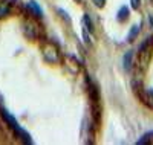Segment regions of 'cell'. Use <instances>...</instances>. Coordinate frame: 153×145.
<instances>
[{
	"mask_svg": "<svg viewBox=\"0 0 153 145\" xmlns=\"http://www.w3.org/2000/svg\"><path fill=\"white\" fill-rule=\"evenodd\" d=\"M150 57H152V40L149 38L138 50V55H136V60H135L138 70H146V67L150 63Z\"/></svg>",
	"mask_w": 153,
	"mask_h": 145,
	"instance_id": "cell-1",
	"label": "cell"
},
{
	"mask_svg": "<svg viewBox=\"0 0 153 145\" xmlns=\"http://www.w3.org/2000/svg\"><path fill=\"white\" fill-rule=\"evenodd\" d=\"M43 55H45V58H46L48 61H51V63H57V61H58V52H57V49L51 44V43L43 47Z\"/></svg>",
	"mask_w": 153,
	"mask_h": 145,
	"instance_id": "cell-2",
	"label": "cell"
},
{
	"mask_svg": "<svg viewBox=\"0 0 153 145\" xmlns=\"http://www.w3.org/2000/svg\"><path fill=\"white\" fill-rule=\"evenodd\" d=\"M143 99L147 102V105H150V107L153 109V90H147L143 95Z\"/></svg>",
	"mask_w": 153,
	"mask_h": 145,
	"instance_id": "cell-3",
	"label": "cell"
},
{
	"mask_svg": "<svg viewBox=\"0 0 153 145\" xmlns=\"http://www.w3.org/2000/svg\"><path fill=\"white\" fill-rule=\"evenodd\" d=\"M127 17H129V9H127L126 6H123V8L120 9V12H118V20H120V21H124Z\"/></svg>",
	"mask_w": 153,
	"mask_h": 145,
	"instance_id": "cell-4",
	"label": "cell"
},
{
	"mask_svg": "<svg viewBox=\"0 0 153 145\" xmlns=\"http://www.w3.org/2000/svg\"><path fill=\"white\" fill-rule=\"evenodd\" d=\"M28 8L34 12V14H35L37 17H40V16H42V9L35 5V2H29V3H28Z\"/></svg>",
	"mask_w": 153,
	"mask_h": 145,
	"instance_id": "cell-5",
	"label": "cell"
},
{
	"mask_svg": "<svg viewBox=\"0 0 153 145\" xmlns=\"http://www.w3.org/2000/svg\"><path fill=\"white\" fill-rule=\"evenodd\" d=\"M132 57H133V54H132V52H127V54H126V57H124V67L127 69V70H129L130 69V66H132Z\"/></svg>",
	"mask_w": 153,
	"mask_h": 145,
	"instance_id": "cell-6",
	"label": "cell"
},
{
	"mask_svg": "<svg viewBox=\"0 0 153 145\" xmlns=\"http://www.w3.org/2000/svg\"><path fill=\"white\" fill-rule=\"evenodd\" d=\"M138 34H139V26H133L132 31H130V34H129V37H127V40H129V41H133L135 37H136Z\"/></svg>",
	"mask_w": 153,
	"mask_h": 145,
	"instance_id": "cell-7",
	"label": "cell"
},
{
	"mask_svg": "<svg viewBox=\"0 0 153 145\" xmlns=\"http://www.w3.org/2000/svg\"><path fill=\"white\" fill-rule=\"evenodd\" d=\"M130 5L133 9H138L139 6H141V0H130Z\"/></svg>",
	"mask_w": 153,
	"mask_h": 145,
	"instance_id": "cell-8",
	"label": "cell"
},
{
	"mask_svg": "<svg viewBox=\"0 0 153 145\" xmlns=\"http://www.w3.org/2000/svg\"><path fill=\"white\" fill-rule=\"evenodd\" d=\"M104 2H106V0H94V3L97 6H104Z\"/></svg>",
	"mask_w": 153,
	"mask_h": 145,
	"instance_id": "cell-9",
	"label": "cell"
},
{
	"mask_svg": "<svg viewBox=\"0 0 153 145\" xmlns=\"http://www.w3.org/2000/svg\"><path fill=\"white\" fill-rule=\"evenodd\" d=\"M76 2H81V0H76Z\"/></svg>",
	"mask_w": 153,
	"mask_h": 145,
	"instance_id": "cell-10",
	"label": "cell"
}]
</instances>
